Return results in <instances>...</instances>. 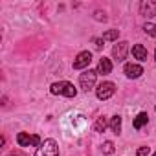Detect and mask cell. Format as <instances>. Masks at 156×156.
I'll use <instances>...</instances> for the list:
<instances>
[{
    "mask_svg": "<svg viewBox=\"0 0 156 156\" xmlns=\"http://www.w3.org/2000/svg\"><path fill=\"white\" fill-rule=\"evenodd\" d=\"M90 61H92V53H90V51H81L79 55H77V59L73 61V68H75V70H81V68L88 66Z\"/></svg>",
    "mask_w": 156,
    "mask_h": 156,
    "instance_id": "cell-7",
    "label": "cell"
},
{
    "mask_svg": "<svg viewBox=\"0 0 156 156\" xmlns=\"http://www.w3.org/2000/svg\"><path fill=\"white\" fill-rule=\"evenodd\" d=\"M107 129V119L105 118H98V121H96V125H94V130L96 132H103Z\"/></svg>",
    "mask_w": 156,
    "mask_h": 156,
    "instance_id": "cell-14",
    "label": "cell"
},
{
    "mask_svg": "<svg viewBox=\"0 0 156 156\" xmlns=\"http://www.w3.org/2000/svg\"><path fill=\"white\" fill-rule=\"evenodd\" d=\"M50 92H51V94H61V96H66V98H75V94H77L75 87H73L72 83H68V81L53 83L51 88H50Z\"/></svg>",
    "mask_w": 156,
    "mask_h": 156,
    "instance_id": "cell-1",
    "label": "cell"
},
{
    "mask_svg": "<svg viewBox=\"0 0 156 156\" xmlns=\"http://www.w3.org/2000/svg\"><path fill=\"white\" fill-rule=\"evenodd\" d=\"M11 156H17V154H11Z\"/></svg>",
    "mask_w": 156,
    "mask_h": 156,
    "instance_id": "cell-20",
    "label": "cell"
},
{
    "mask_svg": "<svg viewBox=\"0 0 156 156\" xmlns=\"http://www.w3.org/2000/svg\"><path fill=\"white\" fill-rule=\"evenodd\" d=\"M118 35H119V31H118V30H110V31H107V33L103 35V41H116V39H118Z\"/></svg>",
    "mask_w": 156,
    "mask_h": 156,
    "instance_id": "cell-15",
    "label": "cell"
},
{
    "mask_svg": "<svg viewBox=\"0 0 156 156\" xmlns=\"http://www.w3.org/2000/svg\"><path fill=\"white\" fill-rule=\"evenodd\" d=\"M154 156H156V154H154Z\"/></svg>",
    "mask_w": 156,
    "mask_h": 156,
    "instance_id": "cell-22",
    "label": "cell"
},
{
    "mask_svg": "<svg viewBox=\"0 0 156 156\" xmlns=\"http://www.w3.org/2000/svg\"><path fill=\"white\" fill-rule=\"evenodd\" d=\"M127 51H129V42H127V41H121V42H118V44L112 48V55H114L116 61H125Z\"/></svg>",
    "mask_w": 156,
    "mask_h": 156,
    "instance_id": "cell-6",
    "label": "cell"
},
{
    "mask_svg": "<svg viewBox=\"0 0 156 156\" xmlns=\"http://www.w3.org/2000/svg\"><path fill=\"white\" fill-rule=\"evenodd\" d=\"M17 143H19L20 147H30V145L37 147V145H41V138H39V136H30V134H26V132H19Z\"/></svg>",
    "mask_w": 156,
    "mask_h": 156,
    "instance_id": "cell-5",
    "label": "cell"
},
{
    "mask_svg": "<svg viewBox=\"0 0 156 156\" xmlns=\"http://www.w3.org/2000/svg\"><path fill=\"white\" fill-rule=\"evenodd\" d=\"M141 11H143V15L152 17V15H156V4L154 2H143L141 4Z\"/></svg>",
    "mask_w": 156,
    "mask_h": 156,
    "instance_id": "cell-11",
    "label": "cell"
},
{
    "mask_svg": "<svg viewBox=\"0 0 156 156\" xmlns=\"http://www.w3.org/2000/svg\"><path fill=\"white\" fill-rule=\"evenodd\" d=\"M35 156H59V147L55 140H46L42 145H39Z\"/></svg>",
    "mask_w": 156,
    "mask_h": 156,
    "instance_id": "cell-2",
    "label": "cell"
},
{
    "mask_svg": "<svg viewBox=\"0 0 156 156\" xmlns=\"http://www.w3.org/2000/svg\"><path fill=\"white\" fill-rule=\"evenodd\" d=\"M94 44L96 48H103V39H94Z\"/></svg>",
    "mask_w": 156,
    "mask_h": 156,
    "instance_id": "cell-19",
    "label": "cell"
},
{
    "mask_svg": "<svg viewBox=\"0 0 156 156\" xmlns=\"http://www.w3.org/2000/svg\"><path fill=\"white\" fill-rule=\"evenodd\" d=\"M154 59H156V53H154Z\"/></svg>",
    "mask_w": 156,
    "mask_h": 156,
    "instance_id": "cell-21",
    "label": "cell"
},
{
    "mask_svg": "<svg viewBox=\"0 0 156 156\" xmlns=\"http://www.w3.org/2000/svg\"><path fill=\"white\" fill-rule=\"evenodd\" d=\"M147 118H149V116H147L145 112H140V114H138V118L134 119V129H136V130H140V129L147 123Z\"/></svg>",
    "mask_w": 156,
    "mask_h": 156,
    "instance_id": "cell-12",
    "label": "cell"
},
{
    "mask_svg": "<svg viewBox=\"0 0 156 156\" xmlns=\"http://www.w3.org/2000/svg\"><path fill=\"white\" fill-rule=\"evenodd\" d=\"M110 72H112V62H110V59L103 57V59L99 61V64H98V73L107 75V73H110Z\"/></svg>",
    "mask_w": 156,
    "mask_h": 156,
    "instance_id": "cell-9",
    "label": "cell"
},
{
    "mask_svg": "<svg viewBox=\"0 0 156 156\" xmlns=\"http://www.w3.org/2000/svg\"><path fill=\"white\" fill-rule=\"evenodd\" d=\"M141 73H143V68L140 64H132V62L125 64V75L130 77V79H136V77H140Z\"/></svg>",
    "mask_w": 156,
    "mask_h": 156,
    "instance_id": "cell-8",
    "label": "cell"
},
{
    "mask_svg": "<svg viewBox=\"0 0 156 156\" xmlns=\"http://www.w3.org/2000/svg\"><path fill=\"white\" fill-rule=\"evenodd\" d=\"M101 149H103L105 154H112V152H114V143H112V141H105Z\"/></svg>",
    "mask_w": 156,
    "mask_h": 156,
    "instance_id": "cell-17",
    "label": "cell"
},
{
    "mask_svg": "<svg viewBox=\"0 0 156 156\" xmlns=\"http://www.w3.org/2000/svg\"><path fill=\"white\" fill-rule=\"evenodd\" d=\"M143 30H145V33H149L151 37H156V24H152V22H147V24L143 26Z\"/></svg>",
    "mask_w": 156,
    "mask_h": 156,
    "instance_id": "cell-16",
    "label": "cell"
},
{
    "mask_svg": "<svg viewBox=\"0 0 156 156\" xmlns=\"http://www.w3.org/2000/svg\"><path fill=\"white\" fill-rule=\"evenodd\" d=\"M136 156H149V147H140Z\"/></svg>",
    "mask_w": 156,
    "mask_h": 156,
    "instance_id": "cell-18",
    "label": "cell"
},
{
    "mask_svg": "<svg viewBox=\"0 0 156 156\" xmlns=\"http://www.w3.org/2000/svg\"><path fill=\"white\" fill-rule=\"evenodd\" d=\"M110 129H112L114 134H119V132H121V118H119V116H114V118L110 119Z\"/></svg>",
    "mask_w": 156,
    "mask_h": 156,
    "instance_id": "cell-13",
    "label": "cell"
},
{
    "mask_svg": "<svg viewBox=\"0 0 156 156\" xmlns=\"http://www.w3.org/2000/svg\"><path fill=\"white\" fill-rule=\"evenodd\" d=\"M114 92H116V85L114 83H101L98 88H96V94H98V99H101V101H105V99H108V98H112L114 96Z\"/></svg>",
    "mask_w": 156,
    "mask_h": 156,
    "instance_id": "cell-4",
    "label": "cell"
},
{
    "mask_svg": "<svg viewBox=\"0 0 156 156\" xmlns=\"http://www.w3.org/2000/svg\"><path fill=\"white\" fill-rule=\"evenodd\" d=\"M96 77H98V72H94V70H88V72L81 73L79 83H81V88H83L85 92H88V90L94 88V85H96Z\"/></svg>",
    "mask_w": 156,
    "mask_h": 156,
    "instance_id": "cell-3",
    "label": "cell"
},
{
    "mask_svg": "<svg viewBox=\"0 0 156 156\" xmlns=\"http://www.w3.org/2000/svg\"><path fill=\"white\" fill-rule=\"evenodd\" d=\"M132 55L138 61H147V50H145V46H141V44L132 46Z\"/></svg>",
    "mask_w": 156,
    "mask_h": 156,
    "instance_id": "cell-10",
    "label": "cell"
}]
</instances>
